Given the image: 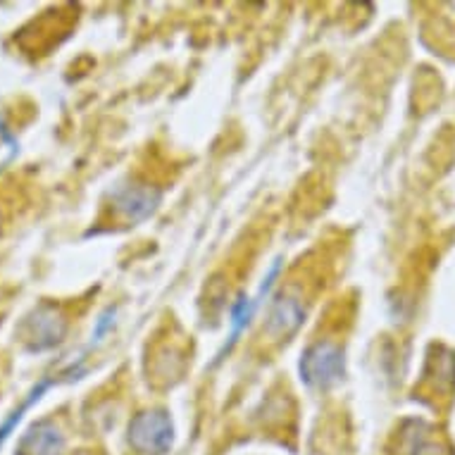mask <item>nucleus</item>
<instances>
[{
	"label": "nucleus",
	"instance_id": "f03ea898",
	"mask_svg": "<svg viewBox=\"0 0 455 455\" xmlns=\"http://www.w3.org/2000/svg\"><path fill=\"white\" fill-rule=\"evenodd\" d=\"M303 379L313 387H329L344 372V360L339 348L329 344H320L306 353V358L300 363Z\"/></svg>",
	"mask_w": 455,
	"mask_h": 455
},
{
	"label": "nucleus",
	"instance_id": "7ed1b4c3",
	"mask_svg": "<svg viewBox=\"0 0 455 455\" xmlns=\"http://www.w3.org/2000/svg\"><path fill=\"white\" fill-rule=\"evenodd\" d=\"M27 446H31V455H52L62 446V439L51 425H41L27 436L24 448Z\"/></svg>",
	"mask_w": 455,
	"mask_h": 455
},
{
	"label": "nucleus",
	"instance_id": "f257e3e1",
	"mask_svg": "<svg viewBox=\"0 0 455 455\" xmlns=\"http://www.w3.org/2000/svg\"><path fill=\"white\" fill-rule=\"evenodd\" d=\"M172 422L160 411L141 412L129 425V441L139 453L164 455L172 446Z\"/></svg>",
	"mask_w": 455,
	"mask_h": 455
}]
</instances>
